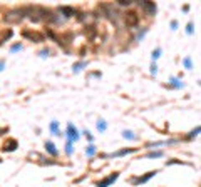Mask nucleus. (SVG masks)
I'll list each match as a JSON object with an SVG mask.
<instances>
[{"mask_svg": "<svg viewBox=\"0 0 201 187\" xmlns=\"http://www.w3.org/2000/svg\"><path fill=\"white\" fill-rule=\"evenodd\" d=\"M24 17H25V15H24L22 9H12L9 12H5V15H3V22H7V23H19V22H22Z\"/></svg>", "mask_w": 201, "mask_h": 187, "instance_id": "nucleus-1", "label": "nucleus"}, {"mask_svg": "<svg viewBox=\"0 0 201 187\" xmlns=\"http://www.w3.org/2000/svg\"><path fill=\"white\" fill-rule=\"evenodd\" d=\"M22 37H24V39L32 40V42H44V39H46V35H44L42 32L30 30V28H25V30H22Z\"/></svg>", "mask_w": 201, "mask_h": 187, "instance_id": "nucleus-2", "label": "nucleus"}, {"mask_svg": "<svg viewBox=\"0 0 201 187\" xmlns=\"http://www.w3.org/2000/svg\"><path fill=\"white\" fill-rule=\"evenodd\" d=\"M124 20H126V25L128 27H136L139 23V14L136 10H128L124 14Z\"/></svg>", "mask_w": 201, "mask_h": 187, "instance_id": "nucleus-3", "label": "nucleus"}, {"mask_svg": "<svg viewBox=\"0 0 201 187\" xmlns=\"http://www.w3.org/2000/svg\"><path fill=\"white\" fill-rule=\"evenodd\" d=\"M65 137H67L72 144L76 142V140H79V137H81L79 135V130L74 127V124H69V125H67V129H65Z\"/></svg>", "mask_w": 201, "mask_h": 187, "instance_id": "nucleus-4", "label": "nucleus"}, {"mask_svg": "<svg viewBox=\"0 0 201 187\" xmlns=\"http://www.w3.org/2000/svg\"><path fill=\"white\" fill-rule=\"evenodd\" d=\"M156 174H158V170H151V172H147L144 174L142 177H134V179H131V184L133 185H138V184H144V182H147L149 179H153Z\"/></svg>", "mask_w": 201, "mask_h": 187, "instance_id": "nucleus-5", "label": "nucleus"}, {"mask_svg": "<svg viewBox=\"0 0 201 187\" xmlns=\"http://www.w3.org/2000/svg\"><path fill=\"white\" fill-rule=\"evenodd\" d=\"M138 3L142 7V10H144L146 14H149V15H154L156 10H158V7H156L154 2H138Z\"/></svg>", "mask_w": 201, "mask_h": 187, "instance_id": "nucleus-6", "label": "nucleus"}, {"mask_svg": "<svg viewBox=\"0 0 201 187\" xmlns=\"http://www.w3.org/2000/svg\"><path fill=\"white\" fill-rule=\"evenodd\" d=\"M117 177H119V172H114V174H111L109 177H106V179H102V181L97 184V187H107L111 185L112 182H116L117 181Z\"/></svg>", "mask_w": 201, "mask_h": 187, "instance_id": "nucleus-7", "label": "nucleus"}, {"mask_svg": "<svg viewBox=\"0 0 201 187\" xmlns=\"http://www.w3.org/2000/svg\"><path fill=\"white\" fill-rule=\"evenodd\" d=\"M17 147H19V142H17V140H15V139H9L5 144H3V149H2V151H3V152H14Z\"/></svg>", "mask_w": 201, "mask_h": 187, "instance_id": "nucleus-8", "label": "nucleus"}, {"mask_svg": "<svg viewBox=\"0 0 201 187\" xmlns=\"http://www.w3.org/2000/svg\"><path fill=\"white\" fill-rule=\"evenodd\" d=\"M59 12H60V14H64V17H65V19H71V17H74V15L77 14V10H76V9H72V7H67V5L59 7Z\"/></svg>", "mask_w": 201, "mask_h": 187, "instance_id": "nucleus-9", "label": "nucleus"}, {"mask_svg": "<svg viewBox=\"0 0 201 187\" xmlns=\"http://www.w3.org/2000/svg\"><path fill=\"white\" fill-rule=\"evenodd\" d=\"M136 151H138V149H134V147H128V149H122V151L109 154L107 157H122V155H126V154H133V152H136Z\"/></svg>", "mask_w": 201, "mask_h": 187, "instance_id": "nucleus-10", "label": "nucleus"}, {"mask_svg": "<svg viewBox=\"0 0 201 187\" xmlns=\"http://www.w3.org/2000/svg\"><path fill=\"white\" fill-rule=\"evenodd\" d=\"M12 35H14L12 28H3V30H0V45H2L3 42H7Z\"/></svg>", "mask_w": 201, "mask_h": 187, "instance_id": "nucleus-11", "label": "nucleus"}, {"mask_svg": "<svg viewBox=\"0 0 201 187\" xmlns=\"http://www.w3.org/2000/svg\"><path fill=\"white\" fill-rule=\"evenodd\" d=\"M44 145H46V151H47L49 154H50L52 157H57V155H59V151L55 149V145L52 144L50 140H46V144H44Z\"/></svg>", "mask_w": 201, "mask_h": 187, "instance_id": "nucleus-12", "label": "nucleus"}, {"mask_svg": "<svg viewBox=\"0 0 201 187\" xmlns=\"http://www.w3.org/2000/svg\"><path fill=\"white\" fill-rule=\"evenodd\" d=\"M50 132H52V135H60V130H59V122L57 120H52L50 122Z\"/></svg>", "mask_w": 201, "mask_h": 187, "instance_id": "nucleus-13", "label": "nucleus"}, {"mask_svg": "<svg viewBox=\"0 0 201 187\" xmlns=\"http://www.w3.org/2000/svg\"><path fill=\"white\" fill-rule=\"evenodd\" d=\"M171 87H174V89H183L184 84L179 79H176V77H171Z\"/></svg>", "mask_w": 201, "mask_h": 187, "instance_id": "nucleus-14", "label": "nucleus"}, {"mask_svg": "<svg viewBox=\"0 0 201 187\" xmlns=\"http://www.w3.org/2000/svg\"><path fill=\"white\" fill-rule=\"evenodd\" d=\"M97 130L99 132H106L107 130V124H106V120H97Z\"/></svg>", "mask_w": 201, "mask_h": 187, "instance_id": "nucleus-15", "label": "nucleus"}, {"mask_svg": "<svg viewBox=\"0 0 201 187\" xmlns=\"http://www.w3.org/2000/svg\"><path fill=\"white\" fill-rule=\"evenodd\" d=\"M82 67H87V62H85V60H82V62H77V64L76 65H74V67H72V70H74V72H79V70L81 69H82Z\"/></svg>", "mask_w": 201, "mask_h": 187, "instance_id": "nucleus-16", "label": "nucleus"}, {"mask_svg": "<svg viewBox=\"0 0 201 187\" xmlns=\"http://www.w3.org/2000/svg\"><path fill=\"white\" fill-rule=\"evenodd\" d=\"M96 152H97L96 145H92V144H91V145H87V149H85V154H87L89 157H92V155H94V154H96Z\"/></svg>", "mask_w": 201, "mask_h": 187, "instance_id": "nucleus-17", "label": "nucleus"}, {"mask_svg": "<svg viewBox=\"0 0 201 187\" xmlns=\"http://www.w3.org/2000/svg\"><path fill=\"white\" fill-rule=\"evenodd\" d=\"M65 154H69V155H72L74 154V144L71 140H67V145H65Z\"/></svg>", "mask_w": 201, "mask_h": 187, "instance_id": "nucleus-18", "label": "nucleus"}, {"mask_svg": "<svg viewBox=\"0 0 201 187\" xmlns=\"http://www.w3.org/2000/svg\"><path fill=\"white\" fill-rule=\"evenodd\" d=\"M198 134H199V127H196V129H194V130H191V132H190V134H188V135H186V140H191V139H194V137H196V135H198Z\"/></svg>", "mask_w": 201, "mask_h": 187, "instance_id": "nucleus-19", "label": "nucleus"}, {"mask_svg": "<svg viewBox=\"0 0 201 187\" xmlns=\"http://www.w3.org/2000/svg\"><path fill=\"white\" fill-rule=\"evenodd\" d=\"M183 64H184V67H186L188 70H191V69H193V62H191L190 57H184V59H183Z\"/></svg>", "mask_w": 201, "mask_h": 187, "instance_id": "nucleus-20", "label": "nucleus"}, {"mask_svg": "<svg viewBox=\"0 0 201 187\" xmlns=\"http://www.w3.org/2000/svg\"><path fill=\"white\" fill-rule=\"evenodd\" d=\"M146 157H149V159H154L156 157V159H158V157H163V152L161 151H154V152H149Z\"/></svg>", "mask_w": 201, "mask_h": 187, "instance_id": "nucleus-21", "label": "nucleus"}, {"mask_svg": "<svg viewBox=\"0 0 201 187\" xmlns=\"http://www.w3.org/2000/svg\"><path fill=\"white\" fill-rule=\"evenodd\" d=\"M122 137H124V139H138L131 130H122Z\"/></svg>", "mask_w": 201, "mask_h": 187, "instance_id": "nucleus-22", "label": "nucleus"}, {"mask_svg": "<svg viewBox=\"0 0 201 187\" xmlns=\"http://www.w3.org/2000/svg\"><path fill=\"white\" fill-rule=\"evenodd\" d=\"M193 27H194V23H193V22H188V25H186V34H188V35L193 34V30H194Z\"/></svg>", "mask_w": 201, "mask_h": 187, "instance_id": "nucleus-23", "label": "nucleus"}, {"mask_svg": "<svg viewBox=\"0 0 201 187\" xmlns=\"http://www.w3.org/2000/svg\"><path fill=\"white\" fill-rule=\"evenodd\" d=\"M161 57V49H156V50H153V60H156V59H159Z\"/></svg>", "mask_w": 201, "mask_h": 187, "instance_id": "nucleus-24", "label": "nucleus"}, {"mask_svg": "<svg viewBox=\"0 0 201 187\" xmlns=\"http://www.w3.org/2000/svg\"><path fill=\"white\" fill-rule=\"evenodd\" d=\"M10 50H12V52H19V50H22V44H15V45H12Z\"/></svg>", "mask_w": 201, "mask_h": 187, "instance_id": "nucleus-25", "label": "nucleus"}, {"mask_svg": "<svg viewBox=\"0 0 201 187\" xmlns=\"http://www.w3.org/2000/svg\"><path fill=\"white\" fill-rule=\"evenodd\" d=\"M49 53H50V50H49V49H42V50L39 52V55H40V57H49Z\"/></svg>", "mask_w": 201, "mask_h": 187, "instance_id": "nucleus-26", "label": "nucleus"}, {"mask_svg": "<svg viewBox=\"0 0 201 187\" xmlns=\"http://www.w3.org/2000/svg\"><path fill=\"white\" fill-rule=\"evenodd\" d=\"M133 2H129V0H119V5L121 7H129Z\"/></svg>", "mask_w": 201, "mask_h": 187, "instance_id": "nucleus-27", "label": "nucleus"}, {"mask_svg": "<svg viewBox=\"0 0 201 187\" xmlns=\"http://www.w3.org/2000/svg\"><path fill=\"white\" fill-rule=\"evenodd\" d=\"M146 32H147V28H142V32H139V34H138V40H142V37L146 35Z\"/></svg>", "mask_w": 201, "mask_h": 187, "instance_id": "nucleus-28", "label": "nucleus"}, {"mask_svg": "<svg viewBox=\"0 0 201 187\" xmlns=\"http://www.w3.org/2000/svg\"><path fill=\"white\" fill-rule=\"evenodd\" d=\"M151 74H153V75H156V74H158V65H156V64L151 65Z\"/></svg>", "mask_w": 201, "mask_h": 187, "instance_id": "nucleus-29", "label": "nucleus"}, {"mask_svg": "<svg viewBox=\"0 0 201 187\" xmlns=\"http://www.w3.org/2000/svg\"><path fill=\"white\" fill-rule=\"evenodd\" d=\"M84 135L87 137V140H89V142H92V140H94V139H92V135H91V132H89V130H84Z\"/></svg>", "mask_w": 201, "mask_h": 187, "instance_id": "nucleus-30", "label": "nucleus"}, {"mask_svg": "<svg viewBox=\"0 0 201 187\" xmlns=\"http://www.w3.org/2000/svg\"><path fill=\"white\" fill-rule=\"evenodd\" d=\"M171 28H173V30H176V28H178V22H176V20H173V22H171Z\"/></svg>", "mask_w": 201, "mask_h": 187, "instance_id": "nucleus-31", "label": "nucleus"}, {"mask_svg": "<svg viewBox=\"0 0 201 187\" xmlns=\"http://www.w3.org/2000/svg\"><path fill=\"white\" fill-rule=\"evenodd\" d=\"M3 67H5V60H0V72L3 70Z\"/></svg>", "mask_w": 201, "mask_h": 187, "instance_id": "nucleus-32", "label": "nucleus"}, {"mask_svg": "<svg viewBox=\"0 0 201 187\" xmlns=\"http://www.w3.org/2000/svg\"><path fill=\"white\" fill-rule=\"evenodd\" d=\"M7 130H9V129H5V127H2V129H0V135H2V134H7Z\"/></svg>", "mask_w": 201, "mask_h": 187, "instance_id": "nucleus-33", "label": "nucleus"}, {"mask_svg": "<svg viewBox=\"0 0 201 187\" xmlns=\"http://www.w3.org/2000/svg\"><path fill=\"white\" fill-rule=\"evenodd\" d=\"M0 162H2V160H0Z\"/></svg>", "mask_w": 201, "mask_h": 187, "instance_id": "nucleus-34", "label": "nucleus"}]
</instances>
